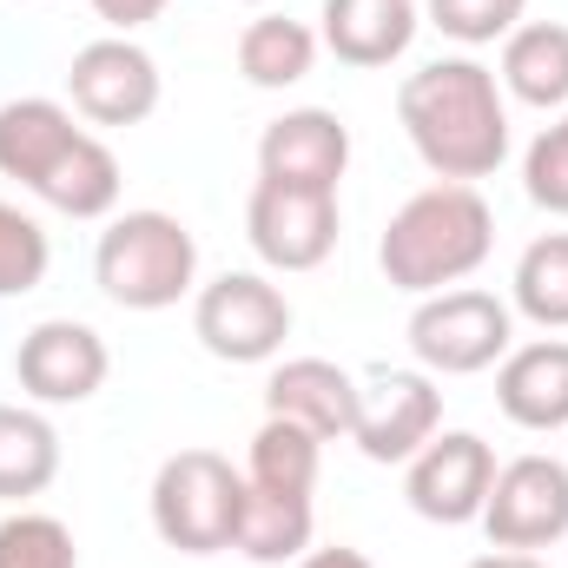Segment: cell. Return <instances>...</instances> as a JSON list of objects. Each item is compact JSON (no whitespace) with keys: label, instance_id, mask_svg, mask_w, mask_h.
<instances>
[{"label":"cell","instance_id":"1","mask_svg":"<svg viewBox=\"0 0 568 568\" xmlns=\"http://www.w3.org/2000/svg\"><path fill=\"white\" fill-rule=\"evenodd\" d=\"M397 120L417 159L449 185H476L509 159V93L496 67H483L476 53H443L404 73Z\"/></svg>","mask_w":568,"mask_h":568},{"label":"cell","instance_id":"2","mask_svg":"<svg viewBox=\"0 0 568 568\" xmlns=\"http://www.w3.org/2000/svg\"><path fill=\"white\" fill-rule=\"evenodd\" d=\"M496 252V212L476 185H449L436 179L424 192H410L384 239H377V272L390 291L404 297H429V291H449V284L476 278Z\"/></svg>","mask_w":568,"mask_h":568},{"label":"cell","instance_id":"3","mask_svg":"<svg viewBox=\"0 0 568 568\" xmlns=\"http://www.w3.org/2000/svg\"><path fill=\"white\" fill-rule=\"evenodd\" d=\"M93 284L120 311H172L199 291V239L172 212H113L93 245Z\"/></svg>","mask_w":568,"mask_h":568},{"label":"cell","instance_id":"4","mask_svg":"<svg viewBox=\"0 0 568 568\" xmlns=\"http://www.w3.org/2000/svg\"><path fill=\"white\" fill-rule=\"evenodd\" d=\"M152 529L165 549L179 556H219L239 536L245 516V469H232V456L219 449H172L152 476Z\"/></svg>","mask_w":568,"mask_h":568},{"label":"cell","instance_id":"5","mask_svg":"<svg viewBox=\"0 0 568 568\" xmlns=\"http://www.w3.org/2000/svg\"><path fill=\"white\" fill-rule=\"evenodd\" d=\"M516 344V311L496 297V291H476V284H449V291H429L410 311V351L429 377H476V371H496Z\"/></svg>","mask_w":568,"mask_h":568},{"label":"cell","instance_id":"6","mask_svg":"<svg viewBox=\"0 0 568 568\" xmlns=\"http://www.w3.org/2000/svg\"><path fill=\"white\" fill-rule=\"evenodd\" d=\"M192 337L219 364H272L291 337V297L265 272H219L192 291Z\"/></svg>","mask_w":568,"mask_h":568},{"label":"cell","instance_id":"7","mask_svg":"<svg viewBox=\"0 0 568 568\" xmlns=\"http://www.w3.org/2000/svg\"><path fill=\"white\" fill-rule=\"evenodd\" d=\"M483 536L489 549H556L568 536V463L562 456H509L496 463V483H489V503H483Z\"/></svg>","mask_w":568,"mask_h":568},{"label":"cell","instance_id":"8","mask_svg":"<svg viewBox=\"0 0 568 568\" xmlns=\"http://www.w3.org/2000/svg\"><path fill=\"white\" fill-rule=\"evenodd\" d=\"M159 60L145 53L133 33H106V40H87L67 67V100L87 126H140L159 113Z\"/></svg>","mask_w":568,"mask_h":568},{"label":"cell","instance_id":"9","mask_svg":"<svg viewBox=\"0 0 568 568\" xmlns=\"http://www.w3.org/2000/svg\"><path fill=\"white\" fill-rule=\"evenodd\" d=\"M344 212L337 192H304V185H272L258 179L245 199V239L258 252V265L272 272H317L337 252Z\"/></svg>","mask_w":568,"mask_h":568},{"label":"cell","instance_id":"10","mask_svg":"<svg viewBox=\"0 0 568 568\" xmlns=\"http://www.w3.org/2000/svg\"><path fill=\"white\" fill-rule=\"evenodd\" d=\"M489 483H496V449L476 429H436L424 449L404 463V503L424 523H443V529L483 523Z\"/></svg>","mask_w":568,"mask_h":568},{"label":"cell","instance_id":"11","mask_svg":"<svg viewBox=\"0 0 568 568\" xmlns=\"http://www.w3.org/2000/svg\"><path fill=\"white\" fill-rule=\"evenodd\" d=\"M106 371H113V351L80 317H40L13 351V377L33 404H87L100 397Z\"/></svg>","mask_w":568,"mask_h":568},{"label":"cell","instance_id":"12","mask_svg":"<svg viewBox=\"0 0 568 568\" xmlns=\"http://www.w3.org/2000/svg\"><path fill=\"white\" fill-rule=\"evenodd\" d=\"M436 429H443V390L429 371H377L371 384H357L351 443L371 463H410Z\"/></svg>","mask_w":568,"mask_h":568},{"label":"cell","instance_id":"13","mask_svg":"<svg viewBox=\"0 0 568 568\" xmlns=\"http://www.w3.org/2000/svg\"><path fill=\"white\" fill-rule=\"evenodd\" d=\"M351 165V126L331 106H291L258 133V179L304 185V192H337Z\"/></svg>","mask_w":568,"mask_h":568},{"label":"cell","instance_id":"14","mask_svg":"<svg viewBox=\"0 0 568 568\" xmlns=\"http://www.w3.org/2000/svg\"><path fill=\"white\" fill-rule=\"evenodd\" d=\"M496 410L529 436L568 429V337L509 344V357L496 364Z\"/></svg>","mask_w":568,"mask_h":568},{"label":"cell","instance_id":"15","mask_svg":"<svg viewBox=\"0 0 568 568\" xmlns=\"http://www.w3.org/2000/svg\"><path fill=\"white\" fill-rule=\"evenodd\" d=\"M265 417L304 424L311 436L337 443L357 424V377L344 364H331V357H284L265 377Z\"/></svg>","mask_w":568,"mask_h":568},{"label":"cell","instance_id":"16","mask_svg":"<svg viewBox=\"0 0 568 568\" xmlns=\"http://www.w3.org/2000/svg\"><path fill=\"white\" fill-rule=\"evenodd\" d=\"M317 47H331L344 67H397L417 40V0H324L317 7Z\"/></svg>","mask_w":568,"mask_h":568},{"label":"cell","instance_id":"17","mask_svg":"<svg viewBox=\"0 0 568 568\" xmlns=\"http://www.w3.org/2000/svg\"><path fill=\"white\" fill-rule=\"evenodd\" d=\"M80 133L87 126H73V106H60V100H40V93L7 100L0 106V179L40 192V179L67 159V145Z\"/></svg>","mask_w":568,"mask_h":568},{"label":"cell","instance_id":"18","mask_svg":"<svg viewBox=\"0 0 568 568\" xmlns=\"http://www.w3.org/2000/svg\"><path fill=\"white\" fill-rule=\"evenodd\" d=\"M503 93L536 113H568V27L562 20H523L503 40Z\"/></svg>","mask_w":568,"mask_h":568},{"label":"cell","instance_id":"19","mask_svg":"<svg viewBox=\"0 0 568 568\" xmlns=\"http://www.w3.org/2000/svg\"><path fill=\"white\" fill-rule=\"evenodd\" d=\"M120 192H126V179H120V159H113V145L100 140V133H80V140L67 145V159L40 179V205H53L60 219H113L120 212Z\"/></svg>","mask_w":568,"mask_h":568},{"label":"cell","instance_id":"20","mask_svg":"<svg viewBox=\"0 0 568 568\" xmlns=\"http://www.w3.org/2000/svg\"><path fill=\"white\" fill-rule=\"evenodd\" d=\"M60 476V429L33 404H0V503L27 509Z\"/></svg>","mask_w":568,"mask_h":568},{"label":"cell","instance_id":"21","mask_svg":"<svg viewBox=\"0 0 568 568\" xmlns=\"http://www.w3.org/2000/svg\"><path fill=\"white\" fill-rule=\"evenodd\" d=\"M311 67H317V27H304L291 13L245 20V33H239V73H245V87L284 93V87L311 80Z\"/></svg>","mask_w":568,"mask_h":568},{"label":"cell","instance_id":"22","mask_svg":"<svg viewBox=\"0 0 568 568\" xmlns=\"http://www.w3.org/2000/svg\"><path fill=\"white\" fill-rule=\"evenodd\" d=\"M311 529H317L311 496H278V489H252L245 483V516H239L232 549L258 568H284L311 549Z\"/></svg>","mask_w":568,"mask_h":568},{"label":"cell","instance_id":"23","mask_svg":"<svg viewBox=\"0 0 568 568\" xmlns=\"http://www.w3.org/2000/svg\"><path fill=\"white\" fill-rule=\"evenodd\" d=\"M317 463H324V436H311L304 424H284V417H265L252 429V449H245V483L278 489V496H311Z\"/></svg>","mask_w":568,"mask_h":568},{"label":"cell","instance_id":"24","mask_svg":"<svg viewBox=\"0 0 568 568\" xmlns=\"http://www.w3.org/2000/svg\"><path fill=\"white\" fill-rule=\"evenodd\" d=\"M509 311L536 331H568V232H542L523 245L509 272Z\"/></svg>","mask_w":568,"mask_h":568},{"label":"cell","instance_id":"25","mask_svg":"<svg viewBox=\"0 0 568 568\" xmlns=\"http://www.w3.org/2000/svg\"><path fill=\"white\" fill-rule=\"evenodd\" d=\"M0 568H80L73 529L47 509H7L0 516Z\"/></svg>","mask_w":568,"mask_h":568},{"label":"cell","instance_id":"26","mask_svg":"<svg viewBox=\"0 0 568 568\" xmlns=\"http://www.w3.org/2000/svg\"><path fill=\"white\" fill-rule=\"evenodd\" d=\"M47 265H53L47 225L33 212H20V205L0 199V297H27L33 284L47 278Z\"/></svg>","mask_w":568,"mask_h":568},{"label":"cell","instance_id":"27","mask_svg":"<svg viewBox=\"0 0 568 568\" xmlns=\"http://www.w3.org/2000/svg\"><path fill=\"white\" fill-rule=\"evenodd\" d=\"M529 0H424V20L456 47H496L523 27Z\"/></svg>","mask_w":568,"mask_h":568},{"label":"cell","instance_id":"28","mask_svg":"<svg viewBox=\"0 0 568 568\" xmlns=\"http://www.w3.org/2000/svg\"><path fill=\"white\" fill-rule=\"evenodd\" d=\"M523 192L529 205H542L549 219H568V120L542 126L523 152Z\"/></svg>","mask_w":568,"mask_h":568},{"label":"cell","instance_id":"29","mask_svg":"<svg viewBox=\"0 0 568 568\" xmlns=\"http://www.w3.org/2000/svg\"><path fill=\"white\" fill-rule=\"evenodd\" d=\"M165 7H172V0H93V13H100L113 33H140V27H152Z\"/></svg>","mask_w":568,"mask_h":568},{"label":"cell","instance_id":"30","mask_svg":"<svg viewBox=\"0 0 568 568\" xmlns=\"http://www.w3.org/2000/svg\"><path fill=\"white\" fill-rule=\"evenodd\" d=\"M291 568H377L364 549H344V542H331V549H304Z\"/></svg>","mask_w":568,"mask_h":568},{"label":"cell","instance_id":"31","mask_svg":"<svg viewBox=\"0 0 568 568\" xmlns=\"http://www.w3.org/2000/svg\"><path fill=\"white\" fill-rule=\"evenodd\" d=\"M463 568H549L542 556H523V549H489V556H476V562Z\"/></svg>","mask_w":568,"mask_h":568},{"label":"cell","instance_id":"32","mask_svg":"<svg viewBox=\"0 0 568 568\" xmlns=\"http://www.w3.org/2000/svg\"><path fill=\"white\" fill-rule=\"evenodd\" d=\"M245 7H265V0H245Z\"/></svg>","mask_w":568,"mask_h":568},{"label":"cell","instance_id":"33","mask_svg":"<svg viewBox=\"0 0 568 568\" xmlns=\"http://www.w3.org/2000/svg\"><path fill=\"white\" fill-rule=\"evenodd\" d=\"M562 120H568V113H562Z\"/></svg>","mask_w":568,"mask_h":568}]
</instances>
